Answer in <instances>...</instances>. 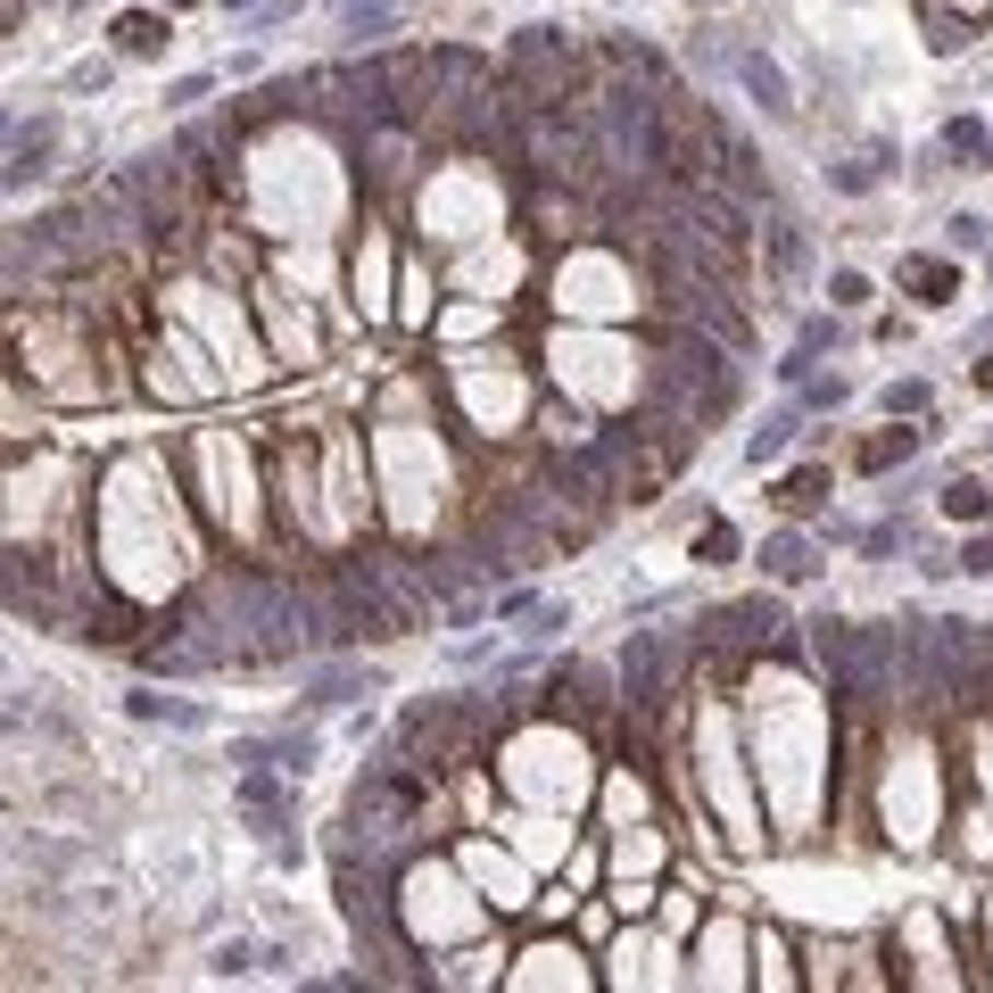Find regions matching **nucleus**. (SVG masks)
<instances>
[{
	"label": "nucleus",
	"mask_w": 993,
	"mask_h": 993,
	"mask_svg": "<svg viewBox=\"0 0 993 993\" xmlns=\"http://www.w3.org/2000/svg\"><path fill=\"white\" fill-rule=\"evenodd\" d=\"M985 506L993 497L977 481H944V513H952V522H985Z\"/></svg>",
	"instance_id": "obj_13"
},
{
	"label": "nucleus",
	"mask_w": 993,
	"mask_h": 993,
	"mask_svg": "<svg viewBox=\"0 0 993 993\" xmlns=\"http://www.w3.org/2000/svg\"><path fill=\"white\" fill-rule=\"evenodd\" d=\"M695 9H729V0H695Z\"/></svg>",
	"instance_id": "obj_23"
},
{
	"label": "nucleus",
	"mask_w": 993,
	"mask_h": 993,
	"mask_svg": "<svg viewBox=\"0 0 993 993\" xmlns=\"http://www.w3.org/2000/svg\"><path fill=\"white\" fill-rule=\"evenodd\" d=\"M778 630V604L746 597V604H720V613H704V637L713 646H762V637Z\"/></svg>",
	"instance_id": "obj_2"
},
{
	"label": "nucleus",
	"mask_w": 993,
	"mask_h": 993,
	"mask_svg": "<svg viewBox=\"0 0 993 993\" xmlns=\"http://www.w3.org/2000/svg\"><path fill=\"white\" fill-rule=\"evenodd\" d=\"M655 390H662L671 414H688L695 431L737 406V373H729V357H720L713 339H671V348L655 357Z\"/></svg>",
	"instance_id": "obj_1"
},
{
	"label": "nucleus",
	"mask_w": 993,
	"mask_h": 993,
	"mask_svg": "<svg viewBox=\"0 0 993 993\" xmlns=\"http://www.w3.org/2000/svg\"><path fill=\"white\" fill-rule=\"evenodd\" d=\"M762 571H778V580H804V571H811V546L795 539V530H787V539H770V546H762Z\"/></svg>",
	"instance_id": "obj_9"
},
{
	"label": "nucleus",
	"mask_w": 993,
	"mask_h": 993,
	"mask_svg": "<svg viewBox=\"0 0 993 993\" xmlns=\"http://www.w3.org/2000/svg\"><path fill=\"white\" fill-rule=\"evenodd\" d=\"M836 190H853V199H862V190H878V158H844V166H836Z\"/></svg>",
	"instance_id": "obj_15"
},
{
	"label": "nucleus",
	"mask_w": 993,
	"mask_h": 993,
	"mask_svg": "<svg viewBox=\"0 0 993 993\" xmlns=\"http://www.w3.org/2000/svg\"><path fill=\"white\" fill-rule=\"evenodd\" d=\"M116 50H125V58H158V50H166V18H150V9L116 18Z\"/></svg>",
	"instance_id": "obj_6"
},
{
	"label": "nucleus",
	"mask_w": 993,
	"mask_h": 993,
	"mask_svg": "<svg viewBox=\"0 0 993 993\" xmlns=\"http://www.w3.org/2000/svg\"><path fill=\"white\" fill-rule=\"evenodd\" d=\"M960 571H993V539H977V546H960Z\"/></svg>",
	"instance_id": "obj_21"
},
{
	"label": "nucleus",
	"mask_w": 993,
	"mask_h": 993,
	"mask_svg": "<svg viewBox=\"0 0 993 993\" xmlns=\"http://www.w3.org/2000/svg\"><path fill=\"white\" fill-rule=\"evenodd\" d=\"M787 439H795V414H770L762 431H753V439H746V464H770V455L787 448Z\"/></svg>",
	"instance_id": "obj_12"
},
{
	"label": "nucleus",
	"mask_w": 993,
	"mask_h": 993,
	"mask_svg": "<svg viewBox=\"0 0 993 993\" xmlns=\"http://www.w3.org/2000/svg\"><path fill=\"white\" fill-rule=\"evenodd\" d=\"M381 671H357V662H339V671H323L315 688H307V704H348V695H373Z\"/></svg>",
	"instance_id": "obj_7"
},
{
	"label": "nucleus",
	"mask_w": 993,
	"mask_h": 993,
	"mask_svg": "<svg viewBox=\"0 0 993 993\" xmlns=\"http://www.w3.org/2000/svg\"><path fill=\"white\" fill-rule=\"evenodd\" d=\"M770 265H778V281L804 274V232H795V224H770Z\"/></svg>",
	"instance_id": "obj_11"
},
{
	"label": "nucleus",
	"mask_w": 993,
	"mask_h": 993,
	"mask_svg": "<svg viewBox=\"0 0 993 993\" xmlns=\"http://www.w3.org/2000/svg\"><path fill=\"white\" fill-rule=\"evenodd\" d=\"M604 58H613L621 76H646V83H662V58L646 50V42H637V34H613V42H604Z\"/></svg>",
	"instance_id": "obj_8"
},
{
	"label": "nucleus",
	"mask_w": 993,
	"mask_h": 993,
	"mask_svg": "<svg viewBox=\"0 0 993 993\" xmlns=\"http://www.w3.org/2000/svg\"><path fill=\"white\" fill-rule=\"evenodd\" d=\"M695 555H704V563H729V555H737V530H729V522H704V539H695Z\"/></svg>",
	"instance_id": "obj_16"
},
{
	"label": "nucleus",
	"mask_w": 993,
	"mask_h": 993,
	"mask_svg": "<svg viewBox=\"0 0 993 993\" xmlns=\"http://www.w3.org/2000/svg\"><path fill=\"white\" fill-rule=\"evenodd\" d=\"M977 381H985V390H993V357H985V365H977Z\"/></svg>",
	"instance_id": "obj_22"
},
{
	"label": "nucleus",
	"mask_w": 993,
	"mask_h": 993,
	"mask_svg": "<svg viewBox=\"0 0 993 993\" xmlns=\"http://www.w3.org/2000/svg\"><path fill=\"white\" fill-rule=\"evenodd\" d=\"M828 299H836V307H862L869 281H862V274H828Z\"/></svg>",
	"instance_id": "obj_19"
},
{
	"label": "nucleus",
	"mask_w": 993,
	"mask_h": 993,
	"mask_svg": "<svg viewBox=\"0 0 993 993\" xmlns=\"http://www.w3.org/2000/svg\"><path fill=\"white\" fill-rule=\"evenodd\" d=\"M927 406V381H894V390H886V414H919Z\"/></svg>",
	"instance_id": "obj_18"
},
{
	"label": "nucleus",
	"mask_w": 993,
	"mask_h": 993,
	"mask_svg": "<svg viewBox=\"0 0 993 993\" xmlns=\"http://www.w3.org/2000/svg\"><path fill=\"white\" fill-rule=\"evenodd\" d=\"M737 76H746V92L762 100L770 116H787L795 108V92H787V76H778V58H762V50H737Z\"/></svg>",
	"instance_id": "obj_4"
},
{
	"label": "nucleus",
	"mask_w": 993,
	"mask_h": 993,
	"mask_svg": "<svg viewBox=\"0 0 993 993\" xmlns=\"http://www.w3.org/2000/svg\"><path fill=\"white\" fill-rule=\"evenodd\" d=\"M820 497H828V472H820V464H804L795 481H778V506H787V513H811Z\"/></svg>",
	"instance_id": "obj_10"
},
{
	"label": "nucleus",
	"mask_w": 993,
	"mask_h": 993,
	"mask_svg": "<svg viewBox=\"0 0 993 993\" xmlns=\"http://www.w3.org/2000/svg\"><path fill=\"white\" fill-rule=\"evenodd\" d=\"M944 150H952V158H977V150H985V125H969V116H960V125L944 132Z\"/></svg>",
	"instance_id": "obj_17"
},
{
	"label": "nucleus",
	"mask_w": 993,
	"mask_h": 993,
	"mask_svg": "<svg viewBox=\"0 0 993 993\" xmlns=\"http://www.w3.org/2000/svg\"><path fill=\"white\" fill-rule=\"evenodd\" d=\"M919 439H927V431H894V423H886L878 439H862V472H894V464H911Z\"/></svg>",
	"instance_id": "obj_5"
},
{
	"label": "nucleus",
	"mask_w": 993,
	"mask_h": 993,
	"mask_svg": "<svg viewBox=\"0 0 993 993\" xmlns=\"http://www.w3.org/2000/svg\"><path fill=\"white\" fill-rule=\"evenodd\" d=\"M820 348H836V323H804V348H795V357H820Z\"/></svg>",
	"instance_id": "obj_20"
},
{
	"label": "nucleus",
	"mask_w": 993,
	"mask_h": 993,
	"mask_svg": "<svg viewBox=\"0 0 993 993\" xmlns=\"http://www.w3.org/2000/svg\"><path fill=\"white\" fill-rule=\"evenodd\" d=\"M894 281L911 290V299H927V307H952V299H960V274H952L944 257H902Z\"/></svg>",
	"instance_id": "obj_3"
},
{
	"label": "nucleus",
	"mask_w": 993,
	"mask_h": 993,
	"mask_svg": "<svg viewBox=\"0 0 993 993\" xmlns=\"http://www.w3.org/2000/svg\"><path fill=\"white\" fill-rule=\"evenodd\" d=\"M141 720H174V729H199V704H174V695H132Z\"/></svg>",
	"instance_id": "obj_14"
}]
</instances>
